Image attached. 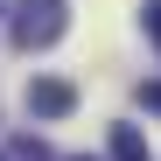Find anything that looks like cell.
Returning <instances> with one entry per match:
<instances>
[{
    "mask_svg": "<svg viewBox=\"0 0 161 161\" xmlns=\"http://www.w3.org/2000/svg\"><path fill=\"white\" fill-rule=\"evenodd\" d=\"M63 28H70V0H14V14H7V35L21 56L63 42Z\"/></svg>",
    "mask_w": 161,
    "mask_h": 161,
    "instance_id": "6da1fadb",
    "label": "cell"
},
{
    "mask_svg": "<svg viewBox=\"0 0 161 161\" xmlns=\"http://www.w3.org/2000/svg\"><path fill=\"white\" fill-rule=\"evenodd\" d=\"M28 112L35 119H70L77 112V84H70V77H35V84H28Z\"/></svg>",
    "mask_w": 161,
    "mask_h": 161,
    "instance_id": "7a4b0ae2",
    "label": "cell"
},
{
    "mask_svg": "<svg viewBox=\"0 0 161 161\" xmlns=\"http://www.w3.org/2000/svg\"><path fill=\"white\" fill-rule=\"evenodd\" d=\"M112 161H154L147 133H140V126H112Z\"/></svg>",
    "mask_w": 161,
    "mask_h": 161,
    "instance_id": "3957f363",
    "label": "cell"
},
{
    "mask_svg": "<svg viewBox=\"0 0 161 161\" xmlns=\"http://www.w3.org/2000/svg\"><path fill=\"white\" fill-rule=\"evenodd\" d=\"M0 161H49V147L28 133V140H7V154H0Z\"/></svg>",
    "mask_w": 161,
    "mask_h": 161,
    "instance_id": "277c9868",
    "label": "cell"
},
{
    "mask_svg": "<svg viewBox=\"0 0 161 161\" xmlns=\"http://www.w3.org/2000/svg\"><path fill=\"white\" fill-rule=\"evenodd\" d=\"M140 21H147V35H154V49H161V0H147V7H140Z\"/></svg>",
    "mask_w": 161,
    "mask_h": 161,
    "instance_id": "5b68a950",
    "label": "cell"
},
{
    "mask_svg": "<svg viewBox=\"0 0 161 161\" xmlns=\"http://www.w3.org/2000/svg\"><path fill=\"white\" fill-rule=\"evenodd\" d=\"M140 105H147V112H161V77H154V84H140Z\"/></svg>",
    "mask_w": 161,
    "mask_h": 161,
    "instance_id": "8992f818",
    "label": "cell"
},
{
    "mask_svg": "<svg viewBox=\"0 0 161 161\" xmlns=\"http://www.w3.org/2000/svg\"><path fill=\"white\" fill-rule=\"evenodd\" d=\"M70 161H91V154H70Z\"/></svg>",
    "mask_w": 161,
    "mask_h": 161,
    "instance_id": "52a82bcc",
    "label": "cell"
},
{
    "mask_svg": "<svg viewBox=\"0 0 161 161\" xmlns=\"http://www.w3.org/2000/svg\"><path fill=\"white\" fill-rule=\"evenodd\" d=\"M0 7H7V0H0Z\"/></svg>",
    "mask_w": 161,
    "mask_h": 161,
    "instance_id": "ba28073f",
    "label": "cell"
}]
</instances>
